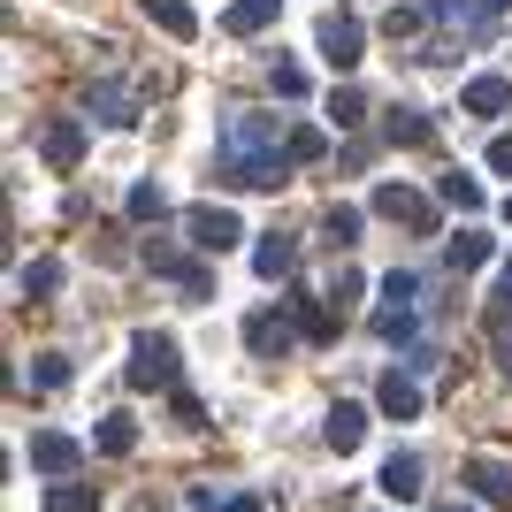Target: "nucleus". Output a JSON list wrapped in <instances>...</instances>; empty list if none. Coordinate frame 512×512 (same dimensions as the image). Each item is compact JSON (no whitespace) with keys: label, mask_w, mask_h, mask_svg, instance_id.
<instances>
[{"label":"nucleus","mask_w":512,"mask_h":512,"mask_svg":"<svg viewBox=\"0 0 512 512\" xmlns=\"http://www.w3.org/2000/svg\"><path fill=\"white\" fill-rule=\"evenodd\" d=\"M329 123H337V130H360V123H367V100H360L352 85H344V92H329Z\"/></svg>","instance_id":"4be33fe9"},{"label":"nucleus","mask_w":512,"mask_h":512,"mask_svg":"<svg viewBox=\"0 0 512 512\" xmlns=\"http://www.w3.org/2000/svg\"><path fill=\"white\" fill-rule=\"evenodd\" d=\"M46 291H62V260H31L23 268V299H46Z\"/></svg>","instance_id":"5701e85b"},{"label":"nucleus","mask_w":512,"mask_h":512,"mask_svg":"<svg viewBox=\"0 0 512 512\" xmlns=\"http://www.w3.org/2000/svg\"><path fill=\"white\" fill-rule=\"evenodd\" d=\"M276 115H230L222 130V161H260V153H276Z\"/></svg>","instance_id":"f257e3e1"},{"label":"nucleus","mask_w":512,"mask_h":512,"mask_svg":"<svg viewBox=\"0 0 512 512\" xmlns=\"http://www.w3.org/2000/svg\"><path fill=\"white\" fill-rule=\"evenodd\" d=\"M314 39H321V62H329V69H360V16H344V8H337V16H321Z\"/></svg>","instance_id":"20e7f679"},{"label":"nucleus","mask_w":512,"mask_h":512,"mask_svg":"<svg viewBox=\"0 0 512 512\" xmlns=\"http://www.w3.org/2000/svg\"><path fill=\"white\" fill-rule=\"evenodd\" d=\"M459 107H467V115H505L512 107V77H474V85L459 92Z\"/></svg>","instance_id":"9d476101"},{"label":"nucleus","mask_w":512,"mask_h":512,"mask_svg":"<svg viewBox=\"0 0 512 512\" xmlns=\"http://www.w3.org/2000/svg\"><path fill=\"white\" fill-rule=\"evenodd\" d=\"M130 214H138V222H161V214H169V192H161V184H138V192H130Z\"/></svg>","instance_id":"a878e982"},{"label":"nucleus","mask_w":512,"mask_h":512,"mask_svg":"<svg viewBox=\"0 0 512 512\" xmlns=\"http://www.w3.org/2000/svg\"><path fill=\"white\" fill-rule=\"evenodd\" d=\"M100 497L85 490V482H62V490H46V512H92Z\"/></svg>","instance_id":"b1692460"},{"label":"nucleus","mask_w":512,"mask_h":512,"mask_svg":"<svg viewBox=\"0 0 512 512\" xmlns=\"http://www.w3.org/2000/svg\"><path fill=\"white\" fill-rule=\"evenodd\" d=\"M436 512H474V505H436Z\"/></svg>","instance_id":"72a5a7b5"},{"label":"nucleus","mask_w":512,"mask_h":512,"mask_svg":"<svg viewBox=\"0 0 512 512\" xmlns=\"http://www.w3.org/2000/svg\"><path fill=\"white\" fill-rule=\"evenodd\" d=\"M283 153H291V161H321V153H329V138L306 123V130H291V138H283Z\"/></svg>","instance_id":"393cba45"},{"label":"nucleus","mask_w":512,"mask_h":512,"mask_svg":"<svg viewBox=\"0 0 512 512\" xmlns=\"http://www.w3.org/2000/svg\"><path fill=\"white\" fill-rule=\"evenodd\" d=\"M490 253H497V237H482V230H459V237H451V268H482Z\"/></svg>","instance_id":"aec40b11"},{"label":"nucleus","mask_w":512,"mask_h":512,"mask_svg":"<svg viewBox=\"0 0 512 512\" xmlns=\"http://www.w3.org/2000/svg\"><path fill=\"white\" fill-rule=\"evenodd\" d=\"M329 245H360V207H329Z\"/></svg>","instance_id":"bb28decb"},{"label":"nucleus","mask_w":512,"mask_h":512,"mask_svg":"<svg viewBox=\"0 0 512 512\" xmlns=\"http://www.w3.org/2000/svg\"><path fill=\"white\" fill-rule=\"evenodd\" d=\"M39 153L46 161H54V169H77V161H85V123H46V138H39Z\"/></svg>","instance_id":"6e6552de"},{"label":"nucleus","mask_w":512,"mask_h":512,"mask_svg":"<svg viewBox=\"0 0 512 512\" xmlns=\"http://www.w3.org/2000/svg\"><path fill=\"white\" fill-rule=\"evenodd\" d=\"M31 467H39V474H69V467H77V444L54 436V428H39V436H31Z\"/></svg>","instance_id":"9b49d317"},{"label":"nucleus","mask_w":512,"mask_h":512,"mask_svg":"<svg viewBox=\"0 0 512 512\" xmlns=\"http://www.w3.org/2000/svg\"><path fill=\"white\" fill-rule=\"evenodd\" d=\"M245 344H253L260 360H283V352H291V321H283L276 306H260V314L245 321Z\"/></svg>","instance_id":"0eeeda50"},{"label":"nucleus","mask_w":512,"mask_h":512,"mask_svg":"<svg viewBox=\"0 0 512 512\" xmlns=\"http://www.w3.org/2000/svg\"><path fill=\"white\" fill-rule=\"evenodd\" d=\"M253 268H260V276H268V283H276V276H291V268H299V237H260V245H253Z\"/></svg>","instance_id":"1a4fd4ad"},{"label":"nucleus","mask_w":512,"mask_h":512,"mask_svg":"<svg viewBox=\"0 0 512 512\" xmlns=\"http://www.w3.org/2000/svg\"><path fill=\"white\" fill-rule=\"evenodd\" d=\"M467 482H474V497H490V505H505V497H512V467H497V459H474Z\"/></svg>","instance_id":"f3484780"},{"label":"nucleus","mask_w":512,"mask_h":512,"mask_svg":"<svg viewBox=\"0 0 512 512\" xmlns=\"http://www.w3.org/2000/svg\"><path fill=\"white\" fill-rule=\"evenodd\" d=\"M130 383H138V390H169L176 383V344L146 329V337L130 344Z\"/></svg>","instance_id":"f03ea898"},{"label":"nucleus","mask_w":512,"mask_h":512,"mask_svg":"<svg viewBox=\"0 0 512 512\" xmlns=\"http://www.w3.org/2000/svg\"><path fill=\"white\" fill-rule=\"evenodd\" d=\"M146 16L169 31V39H199V16H192V0H146Z\"/></svg>","instance_id":"4468645a"},{"label":"nucleus","mask_w":512,"mask_h":512,"mask_svg":"<svg viewBox=\"0 0 512 512\" xmlns=\"http://www.w3.org/2000/svg\"><path fill=\"white\" fill-rule=\"evenodd\" d=\"M383 138H390V146H428V115H413V107H390V115H383Z\"/></svg>","instance_id":"a211bd4d"},{"label":"nucleus","mask_w":512,"mask_h":512,"mask_svg":"<svg viewBox=\"0 0 512 512\" xmlns=\"http://www.w3.org/2000/svg\"><path fill=\"white\" fill-rule=\"evenodd\" d=\"M184 230H192V245H199V253H230L237 237H245L230 207H192V214H184Z\"/></svg>","instance_id":"39448f33"},{"label":"nucleus","mask_w":512,"mask_h":512,"mask_svg":"<svg viewBox=\"0 0 512 512\" xmlns=\"http://www.w3.org/2000/svg\"><path fill=\"white\" fill-rule=\"evenodd\" d=\"M375 214H390V222H406L413 237H436V207H428L421 192H406V184H383V192H375Z\"/></svg>","instance_id":"7ed1b4c3"},{"label":"nucleus","mask_w":512,"mask_h":512,"mask_svg":"<svg viewBox=\"0 0 512 512\" xmlns=\"http://www.w3.org/2000/svg\"><path fill=\"white\" fill-rule=\"evenodd\" d=\"M505 222H512V199H505Z\"/></svg>","instance_id":"c9c22d12"},{"label":"nucleus","mask_w":512,"mask_h":512,"mask_svg":"<svg viewBox=\"0 0 512 512\" xmlns=\"http://www.w3.org/2000/svg\"><path fill=\"white\" fill-rule=\"evenodd\" d=\"M505 291H512V260H505Z\"/></svg>","instance_id":"f704fd0d"},{"label":"nucleus","mask_w":512,"mask_h":512,"mask_svg":"<svg viewBox=\"0 0 512 512\" xmlns=\"http://www.w3.org/2000/svg\"><path fill=\"white\" fill-rule=\"evenodd\" d=\"M138 444V428L123 421V413H115V421H100V451H130Z\"/></svg>","instance_id":"cd10ccee"},{"label":"nucleus","mask_w":512,"mask_h":512,"mask_svg":"<svg viewBox=\"0 0 512 512\" xmlns=\"http://www.w3.org/2000/svg\"><path fill=\"white\" fill-rule=\"evenodd\" d=\"M85 115H100V123H130V100L115 85H92L85 92Z\"/></svg>","instance_id":"412c9836"},{"label":"nucleus","mask_w":512,"mask_h":512,"mask_svg":"<svg viewBox=\"0 0 512 512\" xmlns=\"http://www.w3.org/2000/svg\"><path fill=\"white\" fill-rule=\"evenodd\" d=\"M230 512H260V505H253V497H237V505H230Z\"/></svg>","instance_id":"2f4dec72"},{"label":"nucleus","mask_w":512,"mask_h":512,"mask_svg":"<svg viewBox=\"0 0 512 512\" xmlns=\"http://www.w3.org/2000/svg\"><path fill=\"white\" fill-rule=\"evenodd\" d=\"M276 100H306V69L299 62H276Z\"/></svg>","instance_id":"c85d7f7f"},{"label":"nucleus","mask_w":512,"mask_h":512,"mask_svg":"<svg viewBox=\"0 0 512 512\" xmlns=\"http://www.w3.org/2000/svg\"><path fill=\"white\" fill-rule=\"evenodd\" d=\"M31 375H39V390H62V383H69V360H62V352H46Z\"/></svg>","instance_id":"c756f323"},{"label":"nucleus","mask_w":512,"mask_h":512,"mask_svg":"<svg viewBox=\"0 0 512 512\" xmlns=\"http://www.w3.org/2000/svg\"><path fill=\"white\" fill-rule=\"evenodd\" d=\"M222 184H237V192H276V184H283V153H260V161H222Z\"/></svg>","instance_id":"423d86ee"},{"label":"nucleus","mask_w":512,"mask_h":512,"mask_svg":"<svg viewBox=\"0 0 512 512\" xmlns=\"http://www.w3.org/2000/svg\"><path fill=\"white\" fill-rule=\"evenodd\" d=\"M436 199H444V207H459V214H482V184H474L467 169H451L444 184H436Z\"/></svg>","instance_id":"6ab92c4d"},{"label":"nucleus","mask_w":512,"mask_h":512,"mask_svg":"<svg viewBox=\"0 0 512 512\" xmlns=\"http://www.w3.org/2000/svg\"><path fill=\"white\" fill-rule=\"evenodd\" d=\"M283 0H230V16H222V31H237V39H253V31H268L276 23Z\"/></svg>","instance_id":"ddd939ff"},{"label":"nucleus","mask_w":512,"mask_h":512,"mask_svg":"<svg viewBox=\"0 0 512 512\" xmlns=\"http://www.w3.org/2000/svg\"><path fill=\"white\" fill-rule=\"evenodd\" d=\"M375 406H383L390 421H413V413H421V390H413L406 375H383V390H375Z\"/></svg>","instance_id":"2eb2a0df"},{"label":"nucleus","mask_w":512,"mask_h":512,"mask_svg":"<svg viewBox=\"0 0 512 512\" xmlns=\"http://www.w3.org/2000/svg\"><path fill=\"white\" fill-rule=\"evenodd\" d=\"M490 169H497V176H512V138H497V146H490Z\"/></svg>","instance_id":"7c9ffc66"},{"label":"nucleus","mask_w":512,"mask_h":512,"mask_svg":"<svg viewBox=\"0 0 512 512\" xmlns=\"http://www.w3.org/2000/svg\"><path fill=\"white\" fill-rule=\"evenodd\" d=\"M383 497H398V505L421 497V459H413V451H398V459L383 467Z\"/></svg>","instance_id":"dca6fc26"},{"label":"nucleus","mask_w":512,"mask_h":512,"mask_svg":"<svg viewBox=\"0 0 512 512\" xmlns=\"http://www.w3.org/2000/svg\"><path fill=\"white\" fill-rule=\"evenodd\" d=\"M321 436H329V451H360V436H367V413H360V406H329Z\"/></svg>","instance_id":"f8f14e48"},{"label":"nucleus","mask_w":512,"mask_h":512,"mask_svg":"<svg viewBox=\"0 0 512 512\" xmlns=\"http://www.w3.org/2000/svg\"><path fill=\"white\" fill-rule=\"evenodd\" d=\"M474 8H512V0H474Z\"/></svg>","instance_id":"473e14b6"}]
</instances>
